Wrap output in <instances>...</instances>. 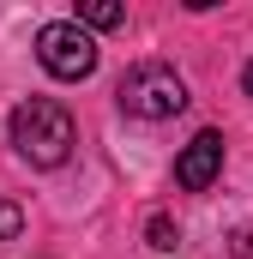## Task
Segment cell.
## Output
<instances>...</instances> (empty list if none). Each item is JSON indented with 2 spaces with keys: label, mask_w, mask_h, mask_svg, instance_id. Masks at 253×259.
Masks as SVG:
<instances>
[{
  "label": "cell",
  "mask_w": 253,
  "mask_h": 259,
  "mask_svg": "<svg viewBox=\"0 0 253 259\" xmlns=\"http://www.w3.org/2000/svg\"><path fill=\"white\" fill-rule=\"evenodd\" d=\"M72 139H78V127H72L66 103H55V97H24L12 109V145L30 169H61L72 157Z\"/></svg>",
  "instance_id": "1"
},
{
  "label": "cell",
  "mask_w": 253,
  "mask_h": 259,
  "mask_svg": "<svg viewBox=\"0 0 253 259\" xmlns=\"http://www.w3.org/2000/svg\"><path fill=\"white\" fill-rule=\"evenodd\" d=\"M121 109L133 115V121H169V115H181L187 109V84H181V72L175 66H163V61H145V66H133L121 78Z\"/></svg>",
  "instance_id": "2"
},
{
  "label": "cell",
  "mask_w": 253,
  "mask_h": 259,
  "mask_svg": "<svg viewBox=\"0 0 253 259\" xmlns=\"http://www.w3.org/2000/svg\"><path fill=\"white\" fill-rule=\"evenodd\" d=\"M36 61L49 78H91L97 72V42H91V30L78 24V18H55V24H43L36 30Z\"/></svg>",
  "instance_id": "3"
},
{
  "label": "cell",
  "mask_w": 253,
  "mask_h": 259,
  "mask_svg": "<svg viewBox=\"0 0 253 259\" xmlns=\"http://www.w3.org/2000/svg\"><path fill=\"white\" fill-rule=\"evenodd\" d=\"M217 175H223V133H211V127H205V133L187 145V151L175 157V187H187V193H205Z\"/></svg>",
  "instance_id": "4"
},
{
  "label": "cell",
  "mask_w": 253,
  "mask_h": 259,
  "mask_svg": "<svg viewBox=\"0 0 253 259\" xmlns=\"http://www.w3.org/2000/svg\"><path fill=\"white\" fill-rule=\"evenodd\" d=\"M78 18H85L91 30H115V24H121L126 12L115 6V0H85V6H78Z\"/></svg>",
  "instance_id": "5"
},
{
  "label": "cell",
  "mask_w": 253,
  "mask_h": 259,
  "mask_svg": "<svg viewBox=\"0 0 253 259\" xmlns=\"http://www.w3.org/2000/svg\"><path fill=\"white\" fill-rule=\"evenodd\" d=\"M145 235H151V247H157V253H169V247H175V241H181V235H175V223H169V217H151V223H145Z\"/></svg>",
  "instance_id": "6"
},
{
  "label": "cell",
  "mask_w": 253,
  "mask_h": 259,
  "mask_svg": "<svg viewBox=\"0 0 253 259\" xmlns=\"http://www.w3.org/2000/svg\"><path fill=\"white\" fill-rule=\"evenodd\" d=\"M18 229H24V211H18L12 199H0V241H12Z\"/></svg>",
  "instance_id": "7"
},
{
  "label": "cell",
  "mask_w": 253,
  "mask_h": 259,
  "mask_svg": "<svg viewBox=\"0 0 253 259\" xmlns=\"http://www.w3.org/2000/svg\"><path fill=\"white\" fill-rule=\"evenodd\" d=\"M241 84H247V97H253V61H247V72H241Z\"/></svg>",
  "instance_id": "8"
}]
</instances>
